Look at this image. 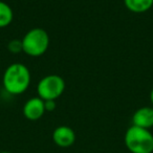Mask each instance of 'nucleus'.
Returning a JSON list of instances; mask_svg holds the SVG:
<instances>
[{
  "label": "nucleus",
  "instance_id": "nucleus-7",
  "mask_svg": "<svg viewBox=\"0 0 153 153\" xmlns=\"http://www.w3.org/2000/svg\"><path fill=\"white\" fill-rule=\"evenodd\" d=\"M132 125L145 129L153 127V107L145 106L138 108L132 115Z\"/></svg>",
  "mask_w": 153,
  "mask_h": 153
},
{
  "label": "nucleus",
  "instance_id": "nucleus-2",
  "mask_svg": "<svg viewBox=\"0 0 153 153\" xmlns=\"http://www.w3.org/2000/svg\"><path fill=\"white\" fill-rule=\"evenodd\" d=\"M125 146L131 153H152L153 134L149 129L130 126L124 136Z\"/></svg>",
  "mask_w": 153,
  "mask_h": 153
},
{
  "label": "nucleus",
  "instance_id": "nucleus-12",
  "mask_svg": "<svg viewBox=\"0 0 153 153\" xmlns=\"http://www.w3.org/2000/svg\"><path fill=\"white\" fill-rule=\"evenodd\" d=\"M150 102H151L152 107H153V88L151 89V91H150Z\"/></svg>",
  "mask_w": 153,
  "mask_h": 153
},
{
  "label": "nucleus",
  "instance_id": "nucleus-6",
  "mask_svg": "<svg viewBox=\"0 0 153 153\" xmlns=\"http://www.w3.org/2000/svg\"><path fill=\"white\" fill-rule=\"evenodd\" d=\"M76 133L68 126H58L53 132V140L60 148H69L76 142Z\"/></svg>",
  "mask_w": 153,
  "mask_h": 153
},
{
  "label": "nucleus",
  "instance_id": "nucleus-9",
  "mask_svg": "<svg viewBox=\"0 0 153 153\" xmlns=\"http://www.w3.org/2000/svg\"><path fill=\"white\" fill-rule=\"evenodd\" d=\"M14 19V12L11 5L0 0V28L11 25Z\"/></svg>",
  "mask_w": 153,
  "mask_h": 153
},
{
  "label": "nucleus",
  "instance_id": "nucleus-4",
  "mask_svg": "<svg viewBox=\"0 0 153 153\" xmlns=\"http://www.w3.org/2000/svg\"><path fill=\"white\" fill-rule=\"evenodd\" d=\"M65 86V81L59 74H47L37 84V94L43 101H56L63 94Z\"/></svg>",
  "mask_w": 153,
  "mask_h": 153
},
{
  "label": "nucleus",
  "instance_id": "nucleus-10",
  "mask_svg": "<svg viewBox=\"0 0 153 153\" xmlns=\"http://www.w3.org/2000/svg\"><path fill=\"white\" fill-rule=\"evenodd\" d=\"M7 49L12 53H23L22 48V40L21 39H13L7 43Z\"/></svg>",
  "mask_w": 153,
  "mask_h": 153
},
{
  "label": "nucleus",
  "instance_id": "nucleus-8",
  "mask_svg": "<svg viewBox=\"0 0 153 153\" xmlns=\"http://www.w3.org/2000/svg\"><path fill=\"white\" fill-rule=\"evenodd\" d=\"M124 4L132 13L142 14L153 7V0H124Z\"/></svg>",
  "mask_w": 153,
  "mask_h": 153
},
{
  "label": "nucleus",
  "instance_id": "nucleus-11",
  "mask_svg": "<svg viewBox=\"0 0 153 153\" xmlns=\"http://www.w3.org/2000/svg\"><path fill=\"white\" fill-rule=\"evenodd\" d=\"M57 107V103H56L55 100H47V101H44V108H45V111H53Z\"/></svg>",
  "mask_w": 153,
  "mask_h": 153
},
{
  "label": "nucleus",
  "instance_id": "nucleus-5",
  "mask_svg": "<svg viewBox=\"0 0 153 153\" xmlns=\"http://www.w3.org/2000/svg\"><path fill=\"white\" fill-rule=\"evenodd\" d=\"M46 112L44 108V101L39 97L30 98L24 103L22 113L28 121H38Z\"/></svg>",
  "mask_w": 153,
  "mask_h": 153
},
{
  "label": "nucleus",
  "instance_id": "nucleus-3",
  "mask_svg": "<svg viewBox=\"0 0 153 153\" xmlns=\"http://www.w3.org/2000/svg\"><path fill=\"white\" fill-rule=\"evenodd\" d=\"M21 40L23 53L34 58L44 55L48 49L51 42L48 33L41 27L30 30Z\"/></svg>",
  "mask_w": 153,
  "mask_h": 153
},
{
  "label": "nucleus",
  "instance_id": "nucleus-1",
  "mask_svg": "<svg viewBox=\"0 0 153 153\" xmlns=\"http://www.w3.org/2000/svg\"><path fill=\"white\" fill-rule=\"evenodd\" d=\"M32 81V74L28 67L23 63L16 62L5 68L2 76L4 90L12 96H19L28 89Z\"/></svg>",
  "mask_w": 153,
  "mask_h": 153
},
{
  "label": "nucleus",
  "instance_id": "nucleus-13",
  "mask_svg": "<svg viewBox=\"0 0 153 153\" xmlns=\"http://www.w3.org/2000/svg\"><path fill=\"white\" fill-rule=\"evenodd\" d=\"M0 153H12V152H9V151H2V152H0Z\"/></svg>",
  "mask_w": 153,
  "mask_h": 153
}]
</instances>
